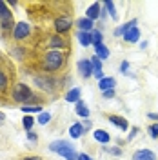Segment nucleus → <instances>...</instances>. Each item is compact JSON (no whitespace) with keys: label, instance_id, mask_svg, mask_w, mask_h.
I'll use <instances>...</instances> for the list:
<instances>
[{"label":"nucleus","instance_id":"nucleus-34","mask_svg":"<svg viewBox=\"0 0 158 160\" xmlns=\"http://www.w3.org/2000/svg\"><path fill=\"white\" fill-rule=\"evenodd\" d=\"M27 138H29L31 142H37V140H38V137H37L35 133H31V131H27Z\"/></svg>","mask_w":158,"mask_h":160},{"label":"nucleus","instance_id":"nucleus-1","mask_svg":"<svg viewBox=\"0 0 158 160\" xmlns=\"http://www.w3.org/2000/svg\"><path fill=\"white\" fill-rule=\"evenodd\" d=\"M13 100L20 102L22 106H31V102H38V98L33 95V91L26 84H15V88H13Z\"/></svg>","mask_w":158,"mask_h":160},{"label":"nucleus","instance_id":"nucleus-35","mask_svg":"<svg viewBox=\"0 0 158 160\" xmlns=\"http://www.w3.org/2000/svg\"><path fill=\"white\" fill-rule=\"evenodd\" d=\"M78 160H95V158H91L89 155H86V153H82V155H78Z\"/></svg>","mask_w":158,"mask_h":160},{"label":"nucleus","instance_id":"nucleus-10","mask_svg":"<svg viewBox=\"0 0 158 160\" xmlns=\"http://www.w3.org/2000/svg\"><path fill=\"white\" fill-rule=\"evenodd\" d=\"M124 40H126V42H129V44H135V42H138V40H140V29L135 26V28H131L129 31H126Z\"/></svg>","mask_w":158,"mask_h":160},{"label":"nucleus","instance_id":"nucleus-21","mask_svg":"<svg viewBox=\"0 0 158 160\" xmlns=\"http://www.w3.org/2000/svg\"><path fill=\"white\" fill-rule=\"evenodd\" d=\"M91 37H93V48H98V46L104 44V35H102V31H98V29L93 31Z\"/></svg>","mask_w":158,"mask_h":160},{"label":"nucleus","instance_id":"nucleus-18","mask_svg":"<svg viewBox=\"0 0 158 160\" xmlns=\"http://www.w3.org/2000/svg\"><path fill=\"white\" fill-rule=\"evenodd\" d=\"M80 95H82L80 88H73V89L66 95V100H67V102H75V104H77L78 100H82V98H80Z\"/></svg>","mask_w":158,"mask_h":160},{"label":"nucleus","instance_id":"nucleus-4","mask_svg":"<svg viewBox=\"0 0 158 160\" xmlns=\"http://www.w3.org/2000/svg\"><path fill=\"white\" fill-rule=\"evenodd\" d=\"M31 33V28L26 24V22H18L17 26H15V29H13V38L15 40H24L27 38Z\"/></svg>","mask_w":158,"mask_h":160},{"label":"nucleus","instance_id":"nucleus-23","mask_svg":"<svg viewBox=\"0 0 158 160\" xmlns=\"http://www.w3.org/2000/svg\"><path fill=\"white\" fill-rule=\"evenodd\" d=\"M104 8L107 9L109 17H111L113 20H116V18H118V15H116V8H115V4H113L111 0H107V2H104Z\"/></svg>","mask_w":158,"mask_h":160},{"label":"nucleus","instance_id":"nucleus-29","mask_svg":"<svg viewBox=\"0 0 158 160\" xmlns=\"http://www.w3.org/2000/svg\"><path fill=\"white\" fill-rule=\"evenodd\" d=\"M49 120H51V113H42L38 118H37V122H38L40 126H46V124H47Z\"/></svg>","mask_w":158,"mask_h":160},{"label":"nucleus","instance_id":"nucleus-16","mask_svg":"<svg viewBox=\"0 0 158 160\" xmlns=\"http://www.w3.org/2000/svg\"><path fill=\"white\" fill-rule=\"evenodd\" d=\"M109 118V122H111V124H115V126H118L120 129H127V120L126 118H122V117H116V115H109L107 117Z\"/></svg>","mask_w":158,"mask_h":160},{"label":"nucleus","instance_id":"nucleus-5","mask_svg":"<svg viewBox=\"0 0 158 160\" xmlns=\"http://www.w3.org/2000/svg\"><path fill=\"white\" fill-rule=\"evenodd\" d=\"M71 26H73V20L67 18V17H58V18L55 20V31H57L58 35L66 33V31H69Z\"/></svg>","mask_w":158,"mask_h":160},{"label":"nucleus","instance_id":"nucleus-30","mask_svg":"<svg viewBox=\"0 0 158 160\" xmlns=\"http://www.w3.org/2000/svg\"><path fill=\"white\" fill-rule=\"evenodd\" d=\"M22 111L24 113H40L42 108L40 106H22Z\"/></svg>","mask_w":158,"mask_h":160},{"label":"nucleus","instance_id":"nucleus-2","mask_svg":"<svg viewBox=\"0 0 158 160\" xmlns=\"http://www.w3.org/2000/svg\"><path fill=\"white\" fill-rule=\"evenodd\" d=\"M51 151H55V153H58L60 157H64L66 160H78V153L73 149V146H71L69 142H66V140H57V142H53L49 146Z\"/></svg>","mask_w":158,"mask_h":160},{"label":"nucleus","instance_id":"nucleus-40","mask_svg":"<svg viewBox=\"0 0 158 160\" xmlns=\"http://www.w3.org/2000/svg\"><path fill=\"white\" fill-rule=\"evenodd\" d=\"M82 126H84V129L87 131L89 128H91V122H89V120H86V124H82Z\"/></svg>","mask_w":158,"mask_h":160},{"label":"nucleus","instance_id":"nucleus-3","mask_svg":"<svg viewBox=\"0 0 158 160\" xmlns=\"http://www.w3.org/2000/svg\"><path fill=\"white\" fill-rule=\"evenodd\" d=\"M64 53L62 51H49V53H46V57H44V69L47 71H58L62 66H64Z\"/></svg>","mask_w":158,"mask_h":160},{"label":"nucleus","instance_id":"nucleus-31","mask_svg":"<svg viewBox=\"0 0 158 160\" xmlns=\"http://www.w3.org/2000/svg\"><path fill=\"white\" fill-rule=\"evenodd\" d=\"M149 135H151L153 138H158V122L153 124V126H149Z\"/></svg>","mask_w":158,"mask_h":160},{"label":"nucleus","instance_id":"nucleus-41","mask_svg":"<svg viewBox=\"0 0 158 160\" xmlns=\"http://www.w3.org/2000/svg\"><path fill=\"white\" fill-rule=\"evenodd\" d=\"M2 122H4V115H2V113H0V124H2Z\"/></svg>","mask_w":158,"mask_h":160},{"label":"nucleus","instance_id":"nucleus-19","mask_svg":"<svg viewBox=\"0 0 158 160\" xmlns=\"http://www.w3.org/2000/svg\"><path fill=\"white\" fill-rule=\"evenodd\" d=\"M95 140H98L100 144H109L111 142V137H109V133H106V131L96 129L95 131Z\"/></svg>","mask_w":158,"mask_h":160},{"label":"nucleus","instance_id":"nucleus-7","mask_svg":"<svg viewBox=\"0 0 158 160\" xmlns=\"http://www.w3.org/2000/svg\"><path fill=\"white\" fill-rule=\"evenodd\" d=\"M78 71L80 75L84 77V78H89V77H93V66H91V60H80L78 62Z\"/></svg>","mask_w":158,"mask_h":160},{"label":"nucleus","instance_id":"nucleus-28","mask_svg":"<svg viewBox=\"0 0 158 160\" xmlns=\"http://www.w3.org/2000/svg\"><path fill=\"white\" fill-rule=\"evenodd\" d=\"M22 124H24V128H26V129L29 131V129H33L35 120H33V117H29V115H27V117H24V118H22Z\"/></svg>","mask_w":158,"mask_h":160},{"label":"nucleus","instance_id":"nucleus-15","mask_svg":"<svg viewBox=\"0 0 158 160\" xmlns=\"http://www.w3.org/2000/svg\"><path fill=\"white\" fill-rule=\"evenodd\" d=\"M77 26L80 28V31H86V33H93V28H95L93 20H89V18H80L77 22Z\"/></svg>","mask_w":158,"mask_h":160},{"label":"nucleus","instance_id":"nucleus-25","mask_svg":"<svg viewBox=\"0 0 158 160\" xmlns=\"http://www.w3.org/2000/svg\"><path fill=\"white\" fill-rule=\"evenodd\" d=\"M91 66H93V73H100L102 71V60L95 55V57H91Z\"/></svg>","mask_w":158,"mask_h":160},{"label":"nucleus","instance_id":"nucleus-8","mask_svg":"<svg viewBox=\"0 0 158 160\" xmlns=\"http://www.w3.org/2000/svg\"><path fill=\"white\" fill-rule=\"evenodd\" d=\"M133 160H156V155L151 149H138L133 153Z\"/></svg>","mask_w":158,"mask_h":160},{"label":"nucleus","instance_id":"nucleus-20","mask_svg":"<svg viewBox=\"0 0 158 160\" xmlns=\"http://www.w3.org/2000/svg\"><path fill=\"white\" fill-rule=\"evenodd\" d=\"M49 46H51L55 51H60V48H64V46H66V40H62L60 37H51Z\"/></svg>","mask_w":158,"mask_h":160},{"label":"nucleus","instance_id":"nucleus-39","mask_svg":"<svg viewBox=\"0 0 158 160\" xmlns=\"http://www.w3.org/2000/svg\"><path fill=\"white\" fill-rule=\"evenodd\" d=\"M22 160H42L40 157H24Z\"/></svg>","mask_w":158,"mask_h":160},{"label":"nucleus","instance_id":"nucleus-27","mask_svg":"<svg viewBox=\"0 0 158 160\" xmlns=\"http://www.w3.org/2000/svg\"><path fill=\"white\" fill-rule=\"evenodd\" d=\"M6 89H7V77L4 71H0V93H4Z\"/></svg>","mask_w":158,"mask_h":160},{"label":"nucleus","instance_id":"nucleus-33","mask_svg":"<svg viewBox=\"0 0 158 160\" xmlns=\"http://www.w3.org/2000/svg\"><path fill=\"white\" fill-rule=\"evenodd\" d=\"M102 95H104V98H113V97H115V89L104 91V93H102Z\"/></svg>","mask_w":158,"mask_h":160},{"label":"nucleus","instance_id":"nucleus-12","mask_svg":"<svg viewBox=\"0 0 158 160\" xmlns=\"http://www.w3.org/2000/svg\"><path fill=\"white\" fill-rule=\"evenodd\" d=\"M135 26H136V20H135V18L129 20V22H126V24H122L120 28L115 29V37H124V35H126V31H129L131 28H135Z\"/></svg>","mask_w":158,"mask_h":160},{"label":"nucleus","instance_id":"nucleus-9","mask_svg":"<svg viewBox=\"0 0 158 160\" xmlns=\"http://www.w3.org/2000/svg\"><path fill=\"white\" fill-rule=\"evenodd\" d=\"M115 86H116V80L113 78V77H104L102 80H98V88L102 93L109 91V89H115Z\"/></svg>","mask_w":158,"mask_h":160},{"label":"nucleus","instance_id":"nucleus-24","mask_svg":"<svg viewBox=\"0 0 158 160\" xmlns=\"http://www.w3.org/2000/svg\"><path fill=\"white\" fill-rule=\"evenodd\" d=\"M95 51H96V57H98L100 60H106L109 57V49L102 44V46H98V48H95Z\"/></svg>","mask_w":158,"mask_h":160},{"label":"nucleus","instance_id":"nucleus-6","mask_svg":"<svg viewBox=\"0 0 158 160\" xmlns=\"http://www.w3.org/2000/svg\"><path fill=\"white\" fill-rule=\"evenodd\" d=\"M35 84L38 86L40 89L49 91V93L55 89V88H53V86H55V80L49 78V77H37V78H35Z\"/></svg>","mask_w":158,"mask_h":160},{"label":"nucleus","instance_id":"nucleus-37","mask_svg":"<svg viewBox=\"0 0 158 160\" xmlns=\"http://www.w3.org/2000/svg\"><path fill=\"white\" fill-rule=\"evenodd\" d=\"M136 133H138V128H133V131H131V133H129V140L133 138V137H135V135H136Z\"/></svg>","mask_w":158,"mask_h":160},{"label":"nucleus","instance_id":"nucleus-32","mask_svg":"<svg viewBox=\"0 0 158 160\" xmlns=\"http://www.w3.org/2000/svg\"><path fill=\"white\" fill-rule=\"evenodd\" d=\"M129 62H122V64H120V71H122V73H124V75H127L129 73Z\"/></svg>","mask_w":158,"mask_h":160},{"label":"nucleus","instance_id":"nucleus-11","mask_svg":"<svg viewBox=\"0 0 158 160\" xmlns=\"http://www.w3.org/2000/svg\"><path fill=\"white\" fill-rule=\"evenodd\" d=\"M100 4L98 2H95V4H91L87 8V11H86V18H89V20H96L100 17Z\"/></svg>","mask_w":158,"mask_h":160},{"label":"nucleus","instance_id":"nucleus-13","mask_svg":"<svg viewBox=\"0 0 158 160\" xmlns=\"http://www.w3.org/2000/svg\"><path fill=\"white\" fill-rule=\"evenodd\" d=\"M75 113H77L78 117H82V118H87V117H89V108L86 106V102H84V100H78V102H77Z\"/></svg>","mask_w":158,"mask_h":160},{"label":"nucleus","instance_id":"nucleus-22","mask_svg":"<svg viewBox=\"0 0 158 160\" xmlns=\"http://www.w3.org/2000/svg\"><path fill=\"white\" fill-rule=\"evenodd\" d=\"M13 17V13L7 9V6H6V2H0V22L2 20H7Z\"/></svg>","mask_w":158,"mask_h":160},{"label":"nucleus","instance_id":"nucleus-36","mask_svg":"<svg viewBox=\"0 0 158 160\" xmlns=\"http://www.w3.org/2000/svg\"><path fill=\"white\" fill-rule=\"evenodd\" d=\"M111 153H113V155H122V149H120V148H111Z\"/></svg>","mask_w":158,"mask_h":160},{"label":"nucleus","instance_id":"nucleus-14","mask_svg":"<svg viewBox=\"0 0 158 160\" xmlns=\"http://www.w3.org/2000/svg\"><path fill=\"white\" fill-rule=\"evenodd\" d=\"M86 133V129H84V126L80 124V122H77V124H73L69 128V135H71V138H80L82 135Z\"/></svg>","mask_w":158,"mask_h":160},{"label":"nucleus","instance_id":"nucleus-26","mask_svg":"<svg viewBox=\"0 0 158 160\" xmlns=\"http://www.w3.org/2000/svg\"><path fill=\"white\" fill-rule=\"evenodd\" d=\"M0 28H2L4 31H9L11 28L15 29V20H13V17L7 18V20H2V22H0Z\"/></svg>","mask_w":158,"mask_h":160},{"label":"nucleus","instance_id":"nucleus-38","mask_svg":"<svg viewBox=\"0 0 158 160\" xmlns=\"http://www.w3.org/2000/svg\"><path fill=\"white\" fill-rule=\"evenodd\" d=\"M147 117H149V118H153V120H156V122H158V113H149Z\"/></svg>","mask_w":158,"mask_h":160},{"label":"nucleus","instance_id":"nucleus-17","mask_svg":"<svg viewBox=\"0 0 158 160\" xmlns=\"http://www.w3.org/2000/svg\"><path fill=\"white\" fill-rule=\"evenodd\" d=\"M78 40L82 46H93V37H91V33H86V31H78Z\"/></svg>","mask_w":158,"mask_h":160}]
</instances>
